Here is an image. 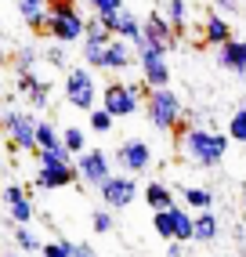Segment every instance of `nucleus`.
<instances>
[{
	"mask_svg": "<svg viewBox=\"0 0 246 257\" xmlns=\"http://www.w3.org/2000/svg\"><path fill=\"white\" fill-rule=\"evenodd\" d=\"M228 145H232V138H228L224 131L206 127V123H188V127L181 131V138H178L181 156H185L192 167H199V170L221 167L224 156H228Z\"/></svg>",
	"mask_w": 246,
	"mask_h": 257,
	"instance_id": "nucleus-1",
	"label": "nucleus"
},
{
	"mask_svg": "<svg viewBox=\"0 0 246 257\" xmlns=\"http://www.w3.org/2000/svg\"><path fill=\"white\" fill-rule=\"evenodd\" d=\"M181 98L178 91H170V87H149L145 94V116H149V123L152 131H160V134H170V131H178L181 127Z\"/></svg>",
	"mask_w": 246,
	"mask_h": 257,
	"instance_id": "nucleus-2",
	"label": "nucleus"
},
{
	"mask_svg": "<svg viewBox=\"0 0 246 257\" xmlns=\"http://www.w3.org/2000/svg\"><path fill=\"white\" fill-rule=\"evenodd\" d=\"M145 94H149L145 83L109 80V83L101 87V94H98V105L109 112V116H116V119H127V116H134V112H138V105L145 101Z\"/></svg>",
	"mask_w": 246,
	"mask_h": 257,
	"instance_id": "nucleus-3",
	"label": "nucleus"
},
{
	"mask_svg": "<svg viewBox=\"0 0 246 257\" xmlns=\"http://www.w3.org/2000/svg\"><path fill=\"white\" fill-rule=\"evenodd\" d=\"M87 33V19L80 15L76 4H62V8H47V22H44V37H51L55 44L73 47L83 40Z\"/></svg>",
	"mask_w": 246,
	"mask_h": 257,
	"instance_id": "nucleus-4",
	"label": "nucleus"
},
{
	"mask_svg": "<svg viewBox=\"0 0 246 257\" xmlns=\"http://www.w3.org/2000/svg\"><path fill=\"white\" fill-rule=\"evenodd\" d=\"M0 131L8 134L11 152H37V116L29 109H8L0 116Z\"/></svg>",
	"mask_w": 246,
	"mask_h": 257,
	"instance_id": "nucleus-5",
	"label": "nucleus"
},
{
	"mask_svg": "<svg viewBox=\"0 0 246 257\" xmlns=\"http://www.w3.org/2000/svg\"><path fill=\"white\" fill-rule=\"evenodd\" d=\"M65 101L80 112H91L98 105V80H94V69H87V65H73V69H65Z\"/></svg>",
	"mask_w": 246,
	"mask_h": 257,
	"instance_id": "nucleus-6",
	"label": "nucleus"
},
{
	"mask_svg": "<svg viewBox=\"0 0 246 257\" xmlns=\"http://www.w3.org/2000/svg\"><path fill=\"white\" fill-rule=\"evenodd\" d=\"M134 55H138V69H142L145 87H170V62L167 51H156L145 37L134 40Z\"/></svg>",
	"mask_w": 246,
	"mask_h": 257,
	"instance_id": "nucleus-7",
	"label": "nucleus"
},
{
	"mask_svg": "<svg viewBox=\"0 0 246 257\" xmlns=\"http://www.w3.org/2000/svg\"><path fill=\"white\" fill-rule=\"evenodd\" d=\"M73 163H76V178L87 188L105 185L109 174H112V160H109V152H105V149H91V145H87L80 156H73Z\"/></svg>",
	"mask_w": 246,
	"mask_h": 257,
	"instance_id": "nucleus-8",
	"label": "nucleus"
},
{
	"mask_svg": "<svg viewBox=\"0 0 246 257\" xmlns=\"http://www.w3.org/2000/svg\"><path fill=\"white\" fill-rule=\"evenodd\" d=\"M98 196H101V203L109 210H127L131 203L138 199V178L134 174H123V170H119V174L112 170L109 181L98 185Z\"/></svg>",
	"mask_w": 246,
	"mask_h": 257,
	"instance_id": "nucleus-9",
	"label": "nucleus"
},
{
	"mask_svg": "<svg viewBox=\"0 0 246 257\" xmlns=\"http://www.w3.org/2000/svg\"><path fill=\"white\" fill-rule=\"evenodd\" d=\"M112 40V33L98 22V15L87 19V33L80 40V51H83V65L87 69H105V44Z\"/></svg>",
	"mask_w": 246,
	"mask_h": 257,
	"instance_id": "nucleus-10",
	"label": "nucleus"
},
{
	"mask_svg": "<svg viewBox=\"0 0 246 257\" xmlns=\"http://www.w3.org/2000/svg\"><path fill=\"white\" fill-rule=\"evenodd\" d=\"M112 163L123 170V174H145V170L152 167V145L145 138H127L116 149Z\"/></svg>",
	"mask_w": 246,
	"mask_h": 257,
	"instance_id": "nucleus-11",
	"label": "nucleus"
},
{
	"mask_svg": "<svg viewBox=\"0 0 246 257\" xmlns=\"http://www.w3.org/2000/svg\"><path fill=\"white\" fill-rule=\"evenodd\" d=\"M98 22L105 26L112 33V37H123V40H138L142 37V19H138V15L131 11V8H119V11H101L98 15Z\"/></svg>",
	"mask_w": 246,
	"mask_h": 257,
	"instance_id": "nucleus-12",
	"label": "nucleus"
},
{
	"mask_svg": "<svg viewBox=\"0 0 246 257\" xmlns=\"http://www.w3.org/2000/svg\"><path fill=\"white\" fill-rule=\"evenodd\" d=\"M214 51H217V55H214L217 69L232 73V76H246V37H232V40H224Z\"/></svg>",
	"mask_w": 246,
	"mask_h": 257,
	"instance_id": "nucleus-13",
	"label": "nucleus"
},
{
	"mask_svg": "<svg viewBox=\"0 0 246 257\" xmlns=\"http://www.w3.org/2000/svg\"><path fill=\"white\" fill-rule=\"evenodd\" d=\"M73 181H76V163H40L37 178H33V188L55 192V188H69Z\"/></svg>",
	"mask_w": 246,
	"mask_h": 257,
	"instance_id": "nucleus-14",
	"label": "nucleus"
},
{
	"mask_svg": "<svg viewBox=\"0 0 246 257\" xmlns=\"http://www.w3.org/2000/svg\"><path fill=\"white\" fill-rule=\"evenodd\" d=\"M142 37L156 47V51H167V55H170V51L174 47H178V37H174V29H170V22L163 19V15L160 11H152L149 15V19L142 22Z\"/></svg>",
	"mask_w": 246,
	"mask_h": 257,
	"instance_id": "nucleus-15",
	"label": "nucleus"
},
{
	"mask_svg": "<svg viewBox=\"0 0 246 257\" xmlns=\"http://www.w3.org/2000/svg\"><path fill=\"white\" fill-rule=\"evenodd\" d=\"M131 65H138L134 44L123 40V37H112L105 44V73H123V69H131Z\"/></svg>",
	"mask_w": 246,
	"mask_h": 257,
	"instance_id": "nucleus-16",
	"label": "nucleus"
},
{
	"mask_svg": "<svg viewBox=\"0 0 246 257\" xmlns=\"http://www.w3.org/2000/svg\"><path fill=\"white\" fill-rule=\"evenodd\" d=\"M160 15L170 22L174 37H185L188 33V22H192V4L188 0H160Z\"/></svg>",
	"mask_w": 246,
	"mask_h": 257,
	"instance_id": "nucleus-17",
	"label": "nucleus"
},
{
	"mask_svg": "<svg viewBox=\"0 0 246 257\" xmlns=\"http://www.w3.org/2000/svg\"><path fill=\"white\" fill-rule=\"evenodd\" d=\"M221 235V221L214 210H196L192 214V243H214Z\"/></svg>",
	"mask_w": 246,
	"mask_h": 257,
	"instance_id": "nucleus-18",
	"label": "nucleus"
},
{
	"mask_svg": "<svg viewBox=\"0 0 246 257\" xmlns=\"http://www.w3.org/2000/svg\"><path fill=\"white\" fill-rule=\"evenodd\" d=\"M224 40H232V26H228V19L217 15V11H206V19H203V44L206 47H221Z\"/></svg>",
	"mask_w": 246,
	"mask_h": 257,
	"instance_id": "nucleus-19",
	"label": "nucleus"
},
{
	"mask_svg": "<svg viewBox=\"0 0 246 257\" xmlns=\"http://www.w3.org/2000/svg\"><path fill=\"white\" fill-rule=\"evenodd\" d=\"M19 91L29 98L33 109H47V105H51V94H47L51 87H47L44 80H37L33 73H19Z\"/></svg>",
	"mask_w": 246,
	"mask_h": 257,
	"instance_id": "nucleus-20",
	"label": "nucleus"
},
{
	"mask_svg": "<svg viewBox=\"0 0 246 257\" xmlns=\"http://www.w3.org/2000/svg\"><path fill=\"white\" fill-rule=\"evenodd\" d=\"M142 199H145V207H152V210H170L174 207V188L167 181H149L142 188Z\"/></svg>",
	"mask_w": 246,
	"mask_h": 257,
	"instance_id": "nucleus-21",
	"label": "nucleus"
},
{
	"mask_svg": "<svg viewBox=\"0 0 246 257\" xmlns=\"http://www.w3.org/2000/svg\"><path fill=\"white\" fill-rule=\"evenodd\" d=\"M19 15H22V22H26L33 33H44V22H47V0H19Z\"/></svg>",
	"mask_w": 246,
	"mask_h": 257,
	"instance_id": "nucleus-22",
	"label": "nucleus"
},
{
	"mask_svg": "<svg viewBox=\"0 0 246 257\" xmlns=\"http://www.w3.org/2000/svg\"><path fill=\"white\" fill-rule=\"evenodd\" d=\"M181 199H185V207L196 214V210H214V192L203 185H185L181 188Z\"/></svg>",
	"mask_w": 246,
	"mask_h": 257,
	"instance_id": "nucleus-23",
	"label": "nucleus"
},
{
	"mask_svg": "<svg viewBox=\"0 0 246 257\" xmlns=\"http://www.w3.org/2000/svg\"><path fill=\"white\" fill-rule=\"evenodd\" d=\"M167 214H170V225H174V239H178V243H192V210L174 203Z\"/></svg>",
	"mask_w": 246,
	"mask_h": 257,
	"instance_id": "nucleus-24",
	"label": "nucleus"
},
{
	"mask_svg": "<svg viewBox=\"0 0 246 257\" xmlns=\"http://www.w3.org/2000/svg\"><path fill=\"white\" fill-rule=\"evenodd\" d=\"M11 239H15V246H19L26 257H29V253H40V246H44V239L33 232L29 225H15V228H11Z\"/></svg>",
	"mask_w": 246,
	"mask_h": 257,
	"instance_id": "nucleus-25",
	"label": "nucleus"
},
{
	"mask_svg": "<svg viewBox=\"0 0 246 257\" xmlns=\"http://www.w3.org/2000/svg\"><path fill=\"white\" fill-rule=\"evenodd\" d=\"M62 145V131L51 119H37V149H58Z\"/></svg>",
	"mask_w": 246,
	"mask_h": 257,
	"instance_id": "nucleus-26",
	"label": "nucleus"
},
{
	"mask_svg": "<svg viewBox=\"0 0 246 257\" xmlns=\"http://www.w3.org/2000/svg\"><path fill=\"white\" fill-rule=\"evenodd\" d=\"M62 145L73 152V156H80V152L87 149V131H83V127H76V123L62 127Z\"/></svg>",
	"mask_w": 246,
	"mask_h": 257,
	"instance_id": "nucleus-27",
	"label": "nucleus"
},
{
	"mask_svg": "<svg viewBox=\"0 0 246 257\" xmlns=\"http://www.w3.org/2000/svg\"><path fill=\"white\" fill-rule=\"evenodd\" d=\"M33 217H37V207H33V196H26L22 203H11V207H8V221H11V225H29Z\"/></svg>",
	"mask_w": 246,
	"mask_h": 257,
	"instance_id": "nucleus-28",
	"label": "nucleus"
},
{
	"mask_svg": "<svg viewBox=\"0 0 246 257\" xmlns=\"http://www.w3.org/2000/svg\"><path fill=\"white\" fill-rule=\"evenodd\" d=\"M228 138L232 142H239V145H246V105H239L232 116H228Z\"/></svg>",
	"mask_w": 246,
	"mask_h": 257,
	"instance_id": "nucleus-29",
	"label": "nucleus"
},
{
	"mask_svg": "<svg viewBox=\"0 0 246 257\" xmlns=\"http://www.w3.org/2000/svg\"><path fill=\"white\" fill-rule=\"evenodd\" d=\"M37 62H40V51L33 47V44L19 47V55H15V65H19V73H33V69H37Z\"/></svg>",
	"mask_w": 246,
	"mask_h": 257,
	"instance_id": "nucleus-30",
	"label": "nucleus"
},
{
	"mask_svg": "<svg viewBox=\"0 0 246 257\" xmlns=\"http://www.w3.org/2000/svg\"><path fill=\"white\" fill-rule=\"evenodd\" d=\"M87 119H91V131H98V134H109L112 123H116V116H109L101 105H94L91 112H87Z\"/></svg>",
	"mask_w": 246,
	"mask_h": 257,
	"instance_id": "nucleus-31",
	"label": "nucleus"
},
{
	"mask_svg": "<svg viewBox=\"0 0 246 257\" xmlns=\"http://www.w3.org/2000/svg\"><path fill=\"white\" fill-rule=\"evenodd\" d=\"M76 243H69V239H51V243L40 246V257H73Z\"/></svg>",
	"mask_w": 246,
	"mask_h": 257,
	"instance_id": "nucleus-32",
	"label": "nucleus"
},
{
	"mask_svg": "<svg viewBox=\"0 0 246 257\" xmlns=\"http://www.w3.org/2000/svg\"><path fill=\"white\" fill-rule=\"evenodd\" d=\"M91 228H94V235H109L112 232V210L109 207H98L91 214Z\"/></svg>",
	"mask_w": 246,
	"mask_h": 257,
	"instance_id": "nucleus-33",
	"label": "nucleus"
},
{
	"mask_svg": "<svg viewBox=\"0 0 246 257\" xmlns=\"http://www.w3.org/2000/svg\"><path fill=\"white\" fill-rule=\"evenodd\" d=\"M152 228H156V235H160L163 243L174 239V225H170V214L167 210H152Z\"/></svg>",
	"mask_w": 246,
	"mask_h": 257,
	"instance_id": "nucleus-34",
	"label": "nucleus"
},
{
	"mask_svg": "<svg viewBox=\"0 0 246 257\" xmlns=\"http://www.w3.org/2000/svg\"><path fill=\"white\" fill-rule=\"evenodd\" d=\"M37 160L40 163H73V152H69L65 145H58V149H37Z\"/></svg>",
	"mask_w": 246,
	"mask_h": 257,
	"instance_id": "nucleus-35",
	"label": "nucleus"
},
{
	"mask_svg": "<svg viewBox=\"0 0 246 257\" xmlns=\"http://www.w3.org/2000/svg\"><path fill=\"white\" fill-rule=\"evenodd\" d=\"M44 62L51 65V69H65V65H69V58H65V44H55V40H51V47L44 51Z\"/></svg>",
	"mask_w": 246,
	"mask_h": 257,
	"instance_id": "nucleus-36",
	"label": "nucleus"
},
{
	"mask_svg": "<svg viewBox=\"0 0 246 257\" xmlns=\"http://www.w3.org/2000/svg\"><path fill=\"white\" fill-rule=\"evenodd\" d=\"M210 4H214V11H217V15H224V19H232V15H242L246 0H210Z\"/></svg>",
	"mask_w": 246,
	"mask_h": 257,
	"instance_id": "nucleus-37",
	"label": "nucleus"
},
{
	"mask_svg": "<svg viewBox=\"0 0 246 257\" xmlns=\"http://www.w3.org/2000/svg\"><path fill=\"white\" fill-rule=\"evenodd\" d=\"M87 8H91L94 15H101V11H119V8H127L123 0H83Z\"/></svg>",
	"mask_w": 246,
	"mask_h": 257,
	"instance_id": "nucleus-38",
	"label": "nucleus"
},
{
	"mask_svg": "<svg viewBox=\"0 0 246 257\" xmlns=\"http://www.w3.org/2000/svg\"><path fill=\"white\" fill-rule=\"evenodd\" d=\"M26 196H29V192H26L22 185H4V192H0V199H4L8 207H11V203H22Z\"/></svg>",
	"mask_w": 246,
	"mask_h": 257,
	"instance_id": "nucleus-39",
	"label": "nucleus"
},
{
	"mask_svg": "<svg viewBox=\"0 0 246 257\" xmlns=\"http://www.w3.org/2000/svg\"><path fill=\"white\" fill-rule=\"evenodd\" d=\"M167 257H185V243H178V239H170V243H167Z\"/></svg>",
	"mask_w": 246,
	"mask_h": 257,
	"instance_id": "nucleus-40",
	"label": "nucleus"
},
{
	"mask_svg": "<svg viewBox=\"0 0 246 257\" xmlns=\"http://www.w3.org/2000/svg\"><path fill=\"white\" fill-rule=\"evenodd\" d=\"M73 257H98V253L91 250V243H76V250H73Z\"/></svg>",
	"mask_w": 246,
	"mask_h": 257,
	"instance_id": "nucleus-41",
	"label": "nucleus"
},
{
	"mask_svg": "<svg viewBox=\"0 0 246 257\" xmlns=\"http://www.w3.org/2000/svg\"><path fill=\"white\" fill-rule=\"evenodd\" d=\"M4 257H26V253H22V250H11V253H4Z\"/></svg>",
	"mask_w": 246,
	"mask_h": 257,
	"instance_id": "nucleus-42",
	"label": "nucleus"
},
{
	"mask_svg": "<svg viewBox=\"0 0 246 257\" xmlns=\"http://www.w3.org/2000/svg\"><path fill=\"white\" fill-rule=\"evenodd\" d=\"M242 210H246V192H242Z\"/></svg>",
	"mask_w": 246,
	"mask_h": 257,
	"instance_id": "nucleus-43",
	"label": "nucleus"
},
{
	"mask_svg": "<svg viewBox=\"0 0 246 257\" xmlns=\"http://www.w3.org/2000/svg\"><path fill=\"white\" fill-rule=\"evenodd\" d=\"M242 105H246V98H242Z\"/></svg>",
	"mask_w": 246,
	"mask_h": 257,
	"instance_id": "nucleus-44",
	"label": "nucleus"
}]
</instances>
